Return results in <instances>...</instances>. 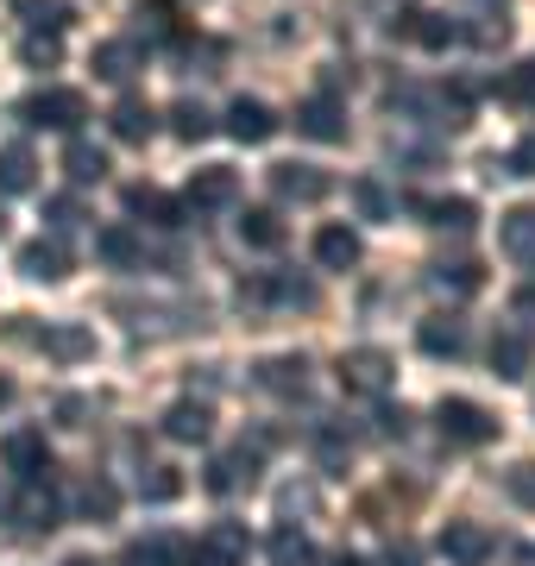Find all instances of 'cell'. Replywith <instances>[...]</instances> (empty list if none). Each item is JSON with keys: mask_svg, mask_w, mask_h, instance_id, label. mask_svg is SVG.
<instances>
[{"mask_svg": "<svg viewBox=\"0 0 535 566\" xmlns=\"http://www.w3.org/2000/svg\"><path fill=\"white\" fill-rule=\"evenodd\" d=\"M434 428H441L448 447H492L504 422H497L485 403H473V397H441V403H434Z\"/></svg>", "mask_w": 535, "mask_h": 566, "instance_id": "1", "label": "cell"}, {"mask_svg": "<svg viewBox=\"0 0 535 566\" xmlns=\"http://www.w3.org/2000/svg\"><path fill=\"white\" fill-rule=\"evenodd\" d=\"M334 378H340L347 397H385V390L397 385V359L385 346H353V353H340Z\"/></svg>", "mask_w": 535, "mask_h": 566, "instance_id": "2", "label": "cell"}, {"mask_svg": "<svg viewBox=\"0 0 535 566\" xmlns=\"http://www.w3.org/2000/svg\"><path fill=\"white\" fill-rule=\"evenodd\" d=\"M13 340H32V346H44V353H51V359H63V365H83V359H95V334H88L83 322L25 327V315H13Z\"/></svg>", "mask_w": 535, "mask_h": 566, "instance_id": "3", "label": "cell"}, {"mask_svg": "<svg viewBox=\"0 0 535 566\" xmlns=\"http://www.w3.org/2000/svg\"><path fill=\"white\" fill-rule=\"evenodd\" d=\"M25 126H51V133H76V126L88 120V102H83V88H39L32 102L13 107Z\"/></svg>", "mask_w": 535, "mask_h": 566, "instance_id": "4", "label": "cell"}, {"mask_svg": "<svg viewBox=\"0 0 535 566\" xmlns=\"http://www.w3.org/2000/svg\"><path fill=\"white\" fill-rule=\"evenodd\" d=\"M296 133L315 145H340L347 139V102L340 95H310V102H296Z\"/></svg>", "mask_w": 535, "mask_h": 566, "instance_id": "5", "label": "cell"}, {"mask_svg": "<svg viewBox=\"0 0 535 566\" xmlns=\"http://www.w3.org/2000/svg\"><path fill=\"white\" fill-rule=\"evenodd\" d=\"M246 523H214L202 542L183 554V566H246Z\"/></svg>", "mask_w": 535, "mask_h": 566, "instance_id": "6", "label": "cell"}, {"mask_svg": "<svg viewBox=\"0 0 535 566\" xmlns=\"http://www.w3.org/2000/svg\"><path fill=\"white\" fill-rule=\"evenodd\" d=\"M13 523L25 528V535H51V528H57V491L44 485V479H20V497H13Z\"/></svg>", "mask_w": 535, "mask_h": 566, "instance_id": "7", "label": "cell"}, {"mask_svg": "<svg viewBox=\"0 0 535 566\" xmlns=\"http://www.w3.org/2000/svg\"><path fill=\"white\" fill-rule=\"evenodd\" d=\"M0 465H7L13 479H44V472H51V447H44V428H13V434L0 441Z\"/></svg>", "mask_w": 535, "mask_h": 566, "instance_id": "8", "label": "cell"}, {"mask_svg": "<svg viewBox=\"0 0 535 566\" xmlns=\"http://www.w3.org/2000/svg\"><path fill=\"white\" fill-rule=\"evenodd\" d=\"M277 107L271 102H259V95H240V102L227 107V133H233V139L240 145H265V139H277Z\"/></svg>", "mask_w": 535, "mask_h": 566, "instance_id": "9", "label": "cell"}, {"mask_svg": "<svg viewBox=\"0 0 535 566\" xmlns=\"http://www.w3.org/2000/svg\"><path fill=\"white\" fill-rule=\"evenodd\" d=\"M434 547H441L453 566H485V560H492V528L460 516V523H448L441 535H434Z\"/></svg>", "mask_w": 535, "mask_h": 566, "instance_id": "10", "label": "cell"}, {"mask_svg": "<svg viewBox=\"0 0 535 566\" xmlns=\"http://www.w3.org/2000/svg\"><path fill=\"white\" fill-rule=\"evenodd\" d=\"M259 460H265V441H240L233 447V453H221V460L208 465V491H214V497H227V491H240V485H252V479H259Z\"/></svg>", "mask_w": 535, "mask_h": 566, "instance_id": "11", "label": "cell"}, {"mask_svg": "<svg viewBox=\"0 0 535 566\" xmlns=\"http://www.w3.org/2000/svg\"><path fill=\"white\" fill-rule=\"evenodd\" d=\"M529 359H535L529 327H497V340H492V378L523 385V378H529Z\"/></svg>", "mask_w": 535, "mask_h": 566, "instance_id": "12", "label": "cell"}, {"mask_svg": "<svg viewBox=\"0 0 535 566\" xmlns=\"http://www.w3.org/2000/svg\"><path fill=\"white\" fill-rule=\"evenodd\" d=\"M252 378H259V390H271V397H303V390H310V359H303V353H277V359L252 365Z\"/></svg>", "mask_w": 535, "mask_h": 566, "instance_id": "13", "label": "cell"}, {"mask_svg": "<svg viewBox=\"0 0 535 566\" xmlns=\"http://www.w3.org/2000/svg\"><path fill=\"white\" fill-rule=\"evenodd\" d=\"M271 189H277V202H322L334 182L315 164H271Z\"/></svg>", "mask_w": 535, "mask_h": 566, "instance_id": "14", "label": "cell"}, {"mask_svg": "<svg viewBox=\"0 0 535 566\" xmlns=\"http://www.w3.org/2000/svg\"><path fill=\"white\" fill-rule=\"evenodd\" d=\"M233 196H240V170H227V164H208V170H196V177H189V196H183V202L202 214V208H227Z\"/></svg>", "mask_w": 535, "mask_h": 566, "instance_id": "15", "label": "cell"}, {"mask_svg": "<svg viewBox=\"0 0 535 566\" xmlns=\"http://www.w3.org/2000/svg\"><path fill=\"white\" fill-rule=\"evenodd\" d=\"M391 32L397 39H410V44H422V51H448V44L460 39V25L441 20V13H422V7H410L403 20H391Z\"/></svg>", "mask_w": 535, "mask_h": 566, "instance_id": "16", "label": "cell"}, {"mask_svg": "<svg viewBox=\"0 0 535 566\" xmlns=\"http://www.w3.org/2000/svg\"><path fill=\"white\" fill-rule=\"evenodd\" d=\"M88 70L102 82H133L145 70V51H139V39H107V44H95V57H88Z\"/></svg>", "mask_w": 535, "mask_h": 566, "instance_id": "17", "label": "cell"}, {"mask_svg": "<svg viewBox=\"0 0 535 566\" xmlns=\"http://www.w3.org/2000/svg\"><path fill=\"white\" fill-rule=\"evenodd\" d=\"M497 245H504V259L523 264V271H535V208H511L504 221H497Z\"/></svg>", "mask_w": 535, "mask_h": 566, "instance_id": "18", "label": "cell"}, {"mask_svg": "<svg viewBox=\"0 0 535 566\" xmlns=\"http://www.w3.org/2000/svg\"><path fill=\"white\" fill-rule=\"evenodd\" d=\"M20 271L32 283H63V277H70V252H63L57 233H51V240H25L20 245Z\"/></svg>", "mask_w": 535, "mask_h": 566, "instance_id": "19", "label": "cell"}, {"mask_svg": "<svg viewBox=\"0 0 535 566\" xmlns=\"http://www.w3.org/2000/svg\"><path fill=\"white\" fill-rule=\"evenodd\" d=\"M158 428H165L170 441L196 447V441H208V434H214V409L196 403V397H183V403H170V409H165V422H158Z\"/></svg>", "mask_w": 535, "mask_h": 566, "instance_id": "20", "label": "cell"}, {"mask_svg": "<svg viewBox=\"0 0 535 566\" xmlns=\"http://www.w3.org/2000/svg\"><path fill=\"white\" fill-rule=\"evenodd\" d=\"M107 126H114L120 145H145L151 133H158V114H151V102H139V95H120L114 114H107Z\"/></svg>", "mask_w": 535, "mask_h": 566, "instance_id": "21", "label": "cell"}, {"mask_svg": "<svg viewBox=\"0 0 535 566\" xmlns=\"http://www.w3.org/2000/svg\"><path fill=\"white\" fill-rule=\"evenodd\" d=\"M416 340H422L429 359H460L466 353V322L460 315H429V322L416 327Z\"/></svg>", "mask_w": 535, "mask_h": 566, "instance_id": "22", "label": "cell"}, {"mask_svg": "<svg viewBox=\"0 0 535 566\" xmlns=\"http://www.w3.org/2000/svg\"><path fill=\"white\" fill-rule=\"evenodd\" d=\"M126 214H139L151 227H177L183 221V202H170L165 189H151V182H126Z\"/></svg>", "mask_w": 535, "mask_h": 566, "instance_id": "23", "label": "cell"}, {"mask_svg": "<svg viewBox=\"0 0 535 566\" xmlns=\"http://www.w3.org/2000/svg\"><path fill=\"white\" fill-rule=\"evenodd\" d=\"M25 189H39L32 145H0V196H25Z\"/></svg>", "mask_w": 535, "mask_h": 566, "instance_id": "24", "label": "cell"}, {"mask_svg": "<svg viewBox=\"0 0 535 566\" xmlns=\"http://www.w3.org/2000/svg\"><path fill=\"white\" fill-rule=\"evenodd\" d=\"M315 264L322 271H353L359 264V233L353 227H322L315 233Z\"/></svg>", "mask_w": 535, "mask_h": 566, "instance_id": "25", "label": "cell"}, {"mask_svg": "<svg viewBox=\"0 0 535 566\" xmlns=\"http://www.w3.org/2000/svg\"><path fill=\"white\" fill-rule=\"evenodd\" d=\"M189 547L177 542V535H145V542H126L120 566H183Z\"/></svg>", "mask_w": 535, "mask_h": 566, "instance_id": "26", "label": "cell"}, {"mask_svg": "<svg viewBox=\"0 0 535 566\" xmlns=\"http://www.w3.org/2000/svg\"><path fill=\"white\" fill-rule=\"evenodd\" d=\"M416 214H429V227H453V233H466V227L479 221V208L466 202V196H434V202H422V196H416Z\"/></svg>", "mask_w": 535, "mask_h": 566, "instance_id": "27", "label": "cell"}, {"mask_svg": "<svg viewBox=\"0 0 535 566\" xmlns=\"http://www.w3.org/2000/svg\"><path fill=\"white\" fill-rule=\"evenodd\" d=\"M95 252H102L114 271H133V264L145 259V245H139V233H133V227H102V233H95Z\"/></svg>", "mask_w": 535, "mask_h": 566, "instance_id": "28", "label": "cell"}, {"mask_svg": "<svg viewBox=\"0 0 535 566\" xmlns=\"http://www.w3.org/2000/svg\"><path fill=\"white\" fill-rule=\"evenodd\" d=\"M63 177L83 182V189L88 182H102L107 177V151L102 145H88V139H70V151H63Z\"/></svg>", "mask_w": 535, "mask_h": 566, "instance_id": "29", "label": "cell"}, {"mask_svg": "<svg viewBox=\"0 0 535 566\" xmlns=\"http://www.w3.org/2000/svg\"><path fill=\"white\" fill-rule=\"evenodd\" d=\"M240 240H246L252 252H277V245H284V221H277L271 208H246V214H240Z\"/></svg>", "mask_w": 535, "mask_h": 566, "instance_id": "30", "label": "cell"}, {"mask_svg": "<svg viewBox=\"0 0 535 566\" xmlns=\"http://www.w3.org/2000/svg\"><path fill=\"white\" fill-rule=\"evenodd\" d=\"M13 13H20L32 32H70V20H76L63 0H13Z\"/></svg>", "mask_w": 535, "mask_h": 566, "instance_id": "31", "label": "cell"}, {"mask_svg": "<svg viewBox=\"0 0 535 566\" xmlns=\"http://www.w3.org/2000/svg\"><path fill=\"white\" fill-rule=\"evenodd\" d=\"M170 133H177L183 145H202L208 133H214V114H208L202 102H177L170 107Z\"/></svg>", "mask_w": 535, "mask_h": 566, "instance_id": "32", "label": "cell"}, {"mask_svg": "<svg viewBox=\"0 0 535 566\" xmlns=\"http://www.w3.org/2000/svg\"><path fill=\"white\" fill-rule=\"evenodd\" d=\"M497 95H504L511 107H523V114H535V57L511 63V70H504V82H497Z\"/></svg>", "mask_w": 535, "mask_h": 566, "instance_id": "33", "label": "cell"}, {"mask_svg": "<svg viewBox=\"0 0 535 566\" xmlns=\"http://www.w3.org/2000/svg\"><path fill=\"white\" fill-rule=\"evenodd\" d=\"M347 196H353V208H359L366 221H391V208H397L391 196H385V182H378V177H353Z\"/></svg>", "mask_w": 535, "mask_h": 566, "instance_id": "34", "label": "cell"}, {"mask_svg": "<svg viewBox=\"0 0 535 566\" xmlns=\"http://www.w3.org/2000/svg\"><path fill=\"white\" fill-rule=\"evenodd\" d=\"M76 504H83V516H88V523H114V516H120V491L107 485V479H88Z\"/></svg>", "mask_w": 535, "mask_h": 566, "instance_id": "35", "label": "cell"}, {"mask_svg": "<svg viewBox=\"0 0 535 566\" xmlns=\"http://www.w3.org/2000/svg\"><path fill=\"white\" fill-rule=\"evenodd\" d=\"M139 497H145V504H170V497H183L177 465H145V472H139Z\"/></svg>", "mask_w": 535, "mask_h": 566, "instance_id": "36", "label": "cell"}, {"mask_svg": "<svg viewBox=\"0 0 535 566\" xmlns=\"http://www.w3.org/2000/svg\"><path fill=\"white\" fill-rule=\"evenodd\" d=\"M57 57H63V32H25V44H20L25 70H57Z\"/></svg>", "mask_w": 535, "mask_h": 566, "instance_id": "37", "label": "cell"}, {"mask_svg": "<svg viewBox=\"0 0 535 566\" xmlns=\"http://www.w3.org/2000/svg\"><path fill=\"white\" fill-rule=\"evenodd\" d=\"M429 277H434V290H453V296H473L479 283H485V271H479L473 259H460V264H434Z\"/></svg>", "mask_w": 535, "mask_h": 566, "instance_id": "38", "label": "cell"}, {"mask_svg": "<svg viewBox=\"0 0 535 566\" xmlns=\"http://www.w3.org/2000/svg\"><path fill=\"white\" fill-rule=\"evenodd\" d=\"M310 535L303 528H290V523H277V535H271V560L277 566H310Z\"/></svg>", "mask_w": 535, "mask_h": 566, "instance_id": "39", "label": "cell"}, {"mask_svg": "<svg viewBox=\"0 0 535 566\" xmlns=\"http://www.w3.org/2000/svg\"><path fill=\"white\" fill-rule=\"evenodd\" d=\"M315 453H322V465H328V472H347V465H353V441L340 434V428H322Z\"/></svg>", "mask_w": 535, "mask_h": 566, "instance_id": "40", "label": "cell"}, {"mask_svg": "<svg viewBox=\"0 0 535 566\" xmlns=\"http://www.w3.org/2000/svg\"><path fill=\"white\" fill-rule=\"evenodd\" d=\"M315 504H322V497H315V485H284L277 491V516H315Z\"/></svg>", "mask_w": 535, "mask_h": 566, "instance_id": "41", "label": "cell"}, {"mask_svg": "<svg viewBox=\"0 0 535 566\" xmlns=\"http://www.w3.org/2000/svg\"><path fill=\"white\" fill-rule=\"evenodd\" d=\"M44 221H51V233H70V227H83V208L70 202V196H51L44 202Z\"/></svg>", "mask_w": 535, "mask_h": 566, "instance_id": "42", "label": "cell"}, {"mask_svg": "<svg viewBox=\"0 0 535 566\" xmlns=\"http://www.w3.org/2000/svg\"><path fill=\"white\" fill-rule=\"evenodd\" d=\"M271 296H277V303H296V308H315V283L310 277H277Z\"/></svg>", "mask_w": 535, "mask_h": 566, "instance_id": "43", "label": "cell"}, {"mask_svg": "<svg viewBox=\"0 0 535 566\" xmlns=\"http://www.w3.org/2000/svg\"><path fill=\"white\" fill-rule=\"evenodd\" d=\"M504 485H511V497H516L523 510H535V460L511 465V479H504Z\"/></svg>", "mask_w": 535, "mask_h": 566, "instance_id": "44", "label": "cell"}, {"mask_svg": "<svg viewBox=\"0 0 535 566\" xmlns=\"http://www.w3.org/2000/svg\"><path fill=\"white\" fill-rule=\"evenodd\" d=\"M497 170H511V177H535V133H523V139H516V151L497 164Z\"/></svg>", "mask_w": 535, "mask_h": 566, "instance_id": "45", "label": "cell"}, {"mask_svg": "<svg viewBox=\"0 0 535 566\" xmlns=\"http://www.w3.org/2000/svg\"><path fill=\"white\" fill-rule=\"evenodd\" d=\"M511 315H516V327H529V322H535V283H523V290L511 296Z\"/></svg>", "mask_w": 535, "mask_h": 566, "instance_id": "46", "label": "cell"}, {"mask_svg": "<svg viewBox=\"0 0 535 566\" xmlns=\"http://www.w3.org/2000/svg\"><path fill=\"white\" fill-rule=\"evenodd\" d=\"M378 422H385V434H397V441H403V434H410V422H416V416H410V409H403V403H397V409H385Z\"/></svg>", "mask_w": 535, "mask_h": 566, "instance_id": "47", "label": "cell"}, {"mask_svg": "<svg viewBox=\"0 0 535 566\" xmlns=\"http://www.w3.org/2000/svg\"><path fill=\"white\" fill-rule=\"evenodd\" d=\"M57 416H63V428H83V416H88V397H63V403H57Z\"/></svg>", "mask_w": 535, "mask_h": 566, "instance_id": "48", "label": "cell"}, {"mask_svg": "<svg viewBox=\"0 0 535 566\" xmlns=\"http://www.w3.org/2000/svg\"><path fill=\"white\" fill-rule=\"evenodd\" d=\"M385 566H422V554H416V547H391V560Z\"/></svg>", "mask_w": 535, "mask_h": 566, "instance_id": "49", "label": "cell"}, {"mask_svg": "<svg viewBox=\"0 0 535 566\" xmlns=\"http://www.w3.org/2000/svg\"><path fill=\"white\" fill-rule=\"evenodd\" d=\"M13 403V378H7V371H0V409Z\"/></svg>", "mask_w": 535, "mask_h": 566, "instance_id": "50", "label": "cell"}, {"mask_svg": "<svg viewBox=\"0 0 535 566\" xmlns=\"http://www.w3.org/2000/svg\"><path fill=\"white\" fill-rule=\"evenodd\" d=\"M63 566H95V560H88V554H70V560H63Z\"/></svg>", "mask_w": 535, "mask_h": 566, "instance_id": "51", "label": "cell"}, {"mask_svg": "<svg viewBox=\"0 0 535 566\" xmlns=\"http://www.w3.org/2000/svg\"><path fill=\"white\" fill-rule=\"evenodd\" d=\"M334 566H359V560H353V554H340V560H334Z\"/></svg>", "mask_w": 535, "mask_h": 566, "instance_id": "52", "label": "cell"}, {"mask_svg": "<svg viewBox=\"0 0 535 566\" xmlns=\"http://www.w3.org/2000/svg\"><path fill=\"white\" fill-rule=\"evenodd\" d=\"M0 233H7V208H0Z\"/></svg>", "mask_w": 535, "mask_h": 566, "instance_id": "53", "label": "cell"}, {"mask_svg": "<svg viewBox=\"0 0 535 566\" xmlns=\"http://www.w3.org/2000/svg\"><path fill=\"white\" fill-rule=\"evenodd\" d=\"M0 510H7V497H0Z\"/></svg>", "mask_w": 535, "mask_h": 566, "instance_id": "54", "label": "cell"}]
</instances>
